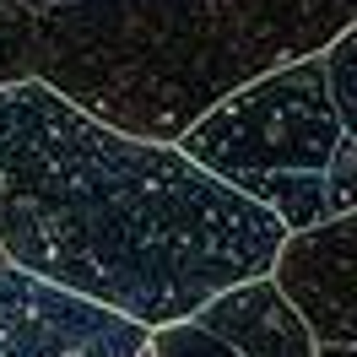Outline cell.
Masks as SVG:
<instances>
[{
    "label": "cell",
    "instance_id": "1",
    "mask_svg": "<svg viewBox=\"0 0 357 357\" xmlns=\"http://www.w3.org/2000/svg\"><path fill=\"white\" fill-rule=\"evenodd\" d=\"M282 244V217L184 146L114 130L44 82L0 92V260L157 331L271 276Z\"/></svg>",
    "mask_w": 357,
    "mask_h": 357
},
{
    "label": "cell",
    "instance_id": "2",
    "mask_svg": "<svg viewBox=\"0 0 357 357\" xmlns=\"http://www.w3.org/2000/svg\"><path fill=\"white\" fill-rule=\"evenodd\" d=\"M357 22V0H70L38 11L33 82L141 141H184L233 92Z\"/></svg>",
    "mask_w": 357,
    "mask_h": 357
},
{
    "label": "cell",
    "instance_id": "3",
    "mask_svg": "<svg viewBox=\"0 0 357 357\" xmlns=\"http://www.w3.org/2000/svg\"><path fill=\"white\" fill-rule=\"evenodd\" d=\"M178 146L206 174L282 217L287 233H309L357 211V141L331 103L325 54L249 82Z\"/></svg>",
    "mask_w": 357,
    "mask_h": 357
},
{
    "label": "cell",
    "instance_id": "4",
    "mask_svg": "<svg viewBox=\"0 0 357 357\" xmlns=\"http://www.w3.org/2000/svg\"><path fill=\"white\" fill-rule=\"evenodd\" d=\"M146 347L141 319L0 260V357H141Z\"/></svg>",
    "mask_w": 357,
    "mask_h": 357
},
{
    "label": "cell",
    "instance_id": "5",
    "mask_svg": "<svg viewBox=\"0 0 357 357\" xmlns=\"http://www.w3.org/2000/svg\"><path fill=\"white\" fill-rule=\"evenodd\" d=\"M271 276L309 319L319 347H357V211L287 233Z\"/></svg>",
    "mask_w": 357,
    "mask_h": 357
},
{
    "label": "cell",
    "instance_id": "6",
    "mask_svg": "<svg viewBox=\"0 0 357 357\" xmlns=\"http://www.w3.org/2000/svg\"><path fill=\"white\" fill-rule=\"evenodd\" d=\"M206 331H217L238 357H319L309 319L298 314L276 276H255L217 292L206 309H195Z\"/></svg>",
    "mask_w": 357,
    "mask_h": 357
},
{
    "label": "cell",
    "instance_id": "7",
    "mask_svg": "<svg viewBox=\"0 0 357 357\" xmlns=\"http://www.w3.org/2000/svg\"><path fill=\"white\" fill-rule=\"evenodd\" d=\"M33 33H38V11L27 0H6L0 6V92L33 82Z\"/></svg>",
    "mask_w": 357,
    "mask_h": 357
},
{
    "label": "cell",
    "instance_id": "8",
    "mask_svg": "<svg viewBox=\"0 0 357 357\" xmlns=\"http://www.w3.org/2000/svg\"><path fill=\"white\" fill-rule=\"evenodd\" d=\"M325 82H331V103L341 114L347 135L357 141V22L325 49Z\"/></svg>",
    "mask_w": 357,
    "mask_h": 357
},
{
    "label": "cell",
    "instance_id": "9",
    "mask_svg": "<svg viewBox=\"0 0 357 357\" xmlns=\"http://www.w3.org/2000/svg\"><path fill=\"white\" fill-rule=\"evenodd\" d=\"M152 357H238V352L190 314V319H174V325L152 331Z\"/></svg>",
    "mask_w": 357,
    "mask_h": 357
},
{
    "label": "cell",
    "instance_id": "10",
    "mask_svg": "<svg viewBox=\"0 0 357 357\" xmlns=\"http://www.w3.org/2000/svg\"><path fill=\"white\" fill-rule=\"evenodd\" d=\"M319 357H357V347H319Z\"/></svg>",
    "mask_w": 357,
    "mask_h": 357
},
{
    "label": "cell",
    "instance_id": "11",
    "mask_svg": "<svg viewBox=\"0 0 357 357\" xmlns=\"http://www.w3.org/2000/svg\"><path fill=\"white\" fill-rule=\"evenodd\" d=\"M33 11H49V6H70V0H27Z\"/></svg>",
    "mask_w": 357,
    "mask_h": 357
},
{
    "label": "cell",
    "instance_id": "12",
    "mask_svg": "<svg viewBox=\"0 0 357 357\" xmlns=\"http://www.w3.org/2000/svg\"><path fill=\"white\" fill-rule=\"evenodd\" d=\"M141 357H152V347H146V352H141Z\"/></svg>",
    "mask_w": 357,
    "mask_h": 357
},
{
    "label": "cell",
    "instance_id": "13",
    "mask_svg": "<svg viewBox=\"0 0 357 357\" xmlns=\"http://www.w3.org/2000/svg\"><path fill=\"white\" fill-rule=\"evenodd\" d=\"M0 6H6V0H0Z\"/></svg>",
    "mask_w": 357,
    "mask_h": 357
}]
</instances>
